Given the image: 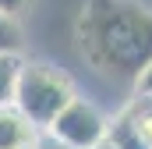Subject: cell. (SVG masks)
<instances>
[{"instance_id": "8fae6325", "label": "cell", "mask_w": 152, "mask_h": 149, "mask_svg": "<svg viewBox=\"0 0 152 149\" xmlns=\"http://www.w3.org/2000/svg\"><path fill=\"white\" fill-rule=\"evenodd\" d=\"M96 149H120V146H113V142L106 139V142H99V146H96Z\"/></svg>"}, {"instance_id": "6da1fadb", "label": "cell", "mask_w": 152, "mask_h": 149, "mask_svg": "<svg viewBox=\"0 0 152 149\" xmlns=\"http://www.w3.org/2000/svg\"><path fill=\"white\" fill-rule=\"evenodd\" d=\"M75 39L88 68L103 78L138 85L152 64V11L134 0H85Z\"/></svg>"}, {"instance_id": "277c9868", "label": "cell", "mask_w": 152, "mask_h": 149, "mask_svg": "<svg viewBox=\"0 0 152 149\" xmlns=\"http://www.w3.org/2000/svg\"><path fill=\"white\" fill-rule=\"evenodd\" d=\"M36 135H39V128L14 103L0 107V149H32Z\"/></svg>"}, {"instance_id": "9c48e42d", "label": "cell", "mask_w": 152, "mask_h": 149, "mask_svg": "<svg viewBox=\"0 0 152 149\" xmlns=\"http://www.w3.org/2000/svg\"><path fill=\"white\" fill-rule=\"evenodd\" d=\"M28 4H32V0H0V11H4V14H14V18H18L21 11H28Z\"/></svg>"}, {"instance_id": "30bf717a", "label": "cell", "mask_w": 152, "mask_h": 149, "mask_svg": "<svg viewBox=\"0 0 152 149\" xmlns=\"http://www.w3.org/2000/svg\"><path fill=\"white\" fill-rule=\"evenodd\" d=\"M134 92H138V96H152V64L145 68V74L138 78V85H134Z\"/></svg>"}, {"instance_id": "8992f818", "label": "cell", "mask_w": 152, "mask_h": 149, "mask_svg": "<svg viewBox=\"0 0 152 149\" xmlns=\"http://www.w3.org/2000/svg\"><path fill=\"white\" fill-rule=\"evenodd\" d=\"M21 57H7L0 53V107H11L14 103V89H18V78H21Z\"/></svg>"}, {"instance_id": "7a4b0ae2", "label": "cell", "mask_w": 152, "mask_h": 149, "mask_svg": "<svg viewBox=\"0 0 152 149\" xmlns=\"http://www.w3.org/2000/svg\"><path fill=\"white\" fill-rule=\"evenodd\" d=\"M75 100H78L75 82L60 68L42 64V60H25L21 64V78H18V89H14V107L25 114L39 131L53 128V121Z\"/></svg>"}, {"instance_id": "3957f363", "label": "cell", "mask_w": 152, "mask_h": 149, "mask_svg": "<svg viewBox=\"0 0 152 149\" xmlns=\"http://www.w3.org/2000/svg\"><path fill=\"white\" fill-rule=\"evenodd\" d=\"M50 131H57L64 142H71L75 149H96L99 142H106V135H110V121L99 114V107H92L88 100L78 96L75 103L53 121Z\"/></svg>"}, {"instance_id": "5b68a950", "label": "cell", "mask_w": 152, "mask_h": 149, "mask_svg": "<svg viewBox=\"0 0 152 149\" xmlns=\"http://www.w3.org/2000/svg\"><path fill=\"white\" fill-rule=\"evenodd\" d=\"M124 114L134 121V128H138V135L145 139V146L152 149V96H131V103L124 107Z\"/></svg>"}, {"instance_id": "52a82bcc", "label": "cell", "mask_w": 152, "mask_h": 149, "mask_svg": "<svg viewBox=\"0 0 152 149\" xmlns=\"http://www.w3.org/2000/svg\"><path fill=\"white\" fill-rule=\"evenodd\" d=\"M18 50H21V25H18L14 14H4L0 11V53L18 57Z\"/></svg>"}, {"instance_id": "ba28073f", "label": "cell", "mask_w": 152, "mask_h": 149, "mask_svg": "<svg viewBox=\"0 0 152 149\" xmlns=\"http://www.w3.org/2000/svg\"><path fill=\"white\" fill-rule=\"evenodd\" d=\"M32 149H75L71 142H64L57 131H50V128H42L36 135V142H32Z\"/></svg>"}]
</instances>
